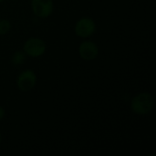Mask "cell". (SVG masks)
Segmentation results:
<instances>
[{"mask_svg": "<svg viewBox=\"0 0 156 156\" xmlns=\"http://www.w3.org/2000/svg\"><path fill=\"white\" fill-rule=\"evenodd\" d=\"M96 31V24L93 19L90 17H81L74 26L75 34L82 38L91 37Z\"/></svg>", "mask_w": 156, "mask_h": 156, "instance_id": "obj_3", "label": "cell"}, {"mask_svg": "<svg viewBox=\"0 0 156 156\" xmlns=\"http://www.w3.org/2000/svg\"><path fill=\"white\" fill-rule=\"evenodd\" d=\"M154 107V98L149 92H140L131 101V110L137 115H147Z\"/></svg>", "mask_w": 156, "mask_h": 156, "instance_id": "obj_1", "label": "cell"}, {"mask_svg": "<svg viewBox=\"0 0 156 156\" xmlns=\"http://www.w3.org/2000/svg\"><path fill=\"white\" fill-rule=\"evenodd\" d=\"M1 143H2V135L0 133V145H1Z\"/></svg>", "mask_w": 156, "mask_h": 156, "instance_id": "obj_10", "label": "cell"}, {"mask_svg": "<svg viewBox=\"0 0 156 156\" xmlns=\"http://www.w3.org/2000/svg\"><path fill=\"white\" fill-rule=\"evenodd\" d=\"M79 54L86 61H91L98 57L99 48L95 42L90 40L82 41L79 46Z\"/></svg>", "mask_w": 156, "mask_h": 156, "instance_id": "obj_6", "label": "cell"}, {"mask_svg": "<svg viewBox=\"0 0 156 156\" xmlns=\"http://www.w3.org/2000/svg\"><path fill=\"white\" fill-rule=\"evenodd\" d=\"M31 8L37 17L47 18L53 13V0H31Z\"/></svg>", "mask_w": 156, "mask_h": 156, "instance_id": "obj_5", "label": "cell"}, {"mask_svg": "<svg viewBox=\"0 0 156 156\" xmlns=\"http://www.w3.org/2000/svg\"><path fill=\"white\" fill-rule=\"evenodd\" d=\"M5 115V109H4L2 106H0V122L4 119Z\"/></svg>", "mask_w": 156, "mask_h": 156, "instance_id": "obj_9", "label": "cell"}, {"mask_svg": "<svg viewBox=\"0 0 156 156\" xmlns=\"http://www.w3.org/2000/svg\"><path fill=\"white\" fill-rule=\"evenodd\" d=\"M11 30V23L7 19H0V35H6Z\"/></svg>", "mask_w": 156, "mask_h": 156, "instance_id": "obj_8", "label": "cell"}, {"mask_svg": "<svg viewBox=\"0 0 156 156\" xmlns=\"http://www.w3.org/2000/svg\"><path fill=\"white\" fill-rule=\"evenodd\" d=\"M26 60V54L24 51H21V50H17V51H15L11 57V63L13 65H22Z\"/></svg>", "mask_w": 156, "mask_h": 156, "instance_id": "obj_7", "label": "cell"}, {"mask_svg": "<svg viewBox=\"0 0 156 156\" xmlns=\"http://www.w3.org/2000/svg\"><path fill=\"white\" fill-rule=\"evenodd\" d=\"M3 1H4V0H0V3H2Z\"/></svg>", "mask_w": 156, "mask_h": 156, "instance_id": "obj_11", "label": "cell"}, {"mask_svg": "<svg viewBox=\"0 0 156 156\" xmlns=\"http://www.w3.org/2000/svg\"><path fill=\"white\" fill-rule=\"evenodd\" d=\"M36 84H37V75L31 69H27L22 71L16 79L17 88L22 92H29L34 89Z\"/></svg>", "mask_w": 156, "mask_h": 156, "instance_id": "obj_4", "label": "cell"}, {"mask_svg": "<svg viewBox=\"0 0 156 156\" xmlns=\"http://www.w3.org/2000/svg\"><path fill=\"white\" fill-rule=\"evenodd\" d=\"M46 50L47 44L39 37H30L23 46V51L25 54L31 58H39L45 54Z\"/></svg>", "mask_w": 156, "mask_h": 156, "instance_id": "obj_2", "label": "cell"}]
</instances>
